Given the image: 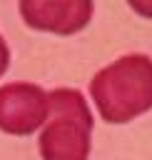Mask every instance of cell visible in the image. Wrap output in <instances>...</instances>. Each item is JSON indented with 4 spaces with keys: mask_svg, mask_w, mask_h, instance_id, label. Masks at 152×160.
<instances>
[{
    "mask_svg": "<svg viewBox=\"0 0 152 160\" xmlns=\"http://www.w3.org/2000/svg\"><path fill=\"white\" fill-rule=\"evenodd\" d=\"M90 95L97 112L107 122H130L152 108V58L125 55L102 68L92 82Z\"/></svg>",
    "mask_w": 152,
    "mask_h": 160,
    "instance_id": "obj_1",
    "label": "cell"
},
{
    "mask_svg": "<svg viewBox=\"0 0 152 160\" xmlns=\"http://www.w3.org/2000/svg\"><path fill=\"white\" fill-rule=\"evenodd\" d=\"M47 120L40 132L42 160H87L92 112L80 90L57 88L47 92Z\"/></svg>",
    "mask_w": 152,
    "mask_h": 160,
    "instance_id": "obj_2",
    "label": "cell"
},
{
    "mask_svg": "<svg viewBox=\"0 0 152 160\" xmlns=\"http://www.w3.org/2000/svg\"><path fill=\"white\" fill-rule=\"evenodd\" d=\"M50 112L47 92L32 82H7L0 88V130L7 135H30L45 125Z\"/></svg>",
    "mask_w": 152,
    "mask_h": 160,
    "instance_id": "obj_3",
    "label": "cell"
},
{
    "mask_svg": "<svg viewBox=\"0 0 152 160\" xmlns=\"http://www.w3.org/2000/svg\"><path fill=\"white\" fill-rule=\"evenodd\" d=\"M20 15H22L25 25H30L35 30L72 35L90 22L92 2H87V0H67V2L25 0V2H20Z\"/></svg>",
    "mask_w": 152,
    "mask_h": 160,
    "instance_id": "obj_4",
    "label": "cell"
},
{
    "mask_svg": "<svg viewBox=\"0 0 152 160\" xmlns=\"http://www.w3.org/2000/svg\"><path fill=\"white\" fill-rule=\"evenodd\" d=\"M7 65H10V50H7V42L2 40V35H0V78L7 70Z\"/></svg>",
    "mask_w": 152,
    "mask_h": 160,
    "instance_id": "obj_5",
    "label": "cell"
},
{
    "mask_svg": "<svg viewBox=\"0 0 152 160\" xmlns=\"http://www.w3.org/2000/svg\"><path fill=\"white\" fill-rule=\"evenodd\" d=\"M132 8L142 15H152V5H145V2H132Z\"/></svg>",
    "mask_w": 152,
    "mask_h": 160,
    "instance_id": "obj_6",
    "label": "cell"
}]
</instances>
